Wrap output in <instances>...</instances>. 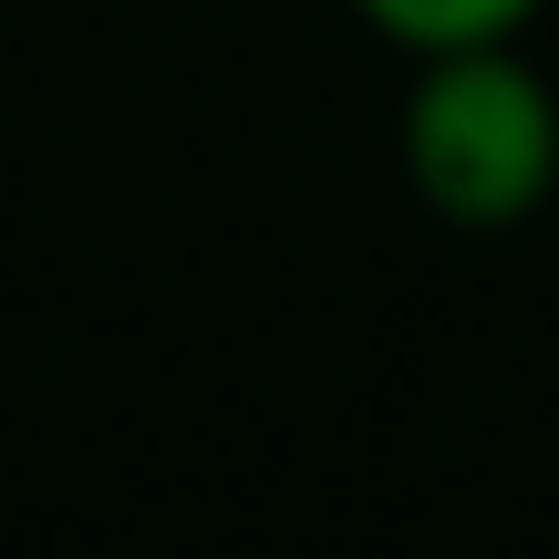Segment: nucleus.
I'll return each mask as SVG.
<instances>
[{
    "label": "nucleus",
    "instance_id": "f03ea898",
    "mask_svg": "<svg viewBox=\"0 0 559 559\" xmlns=\"http://www.w3.org/2000/svg\"><path fill=\"white\" fill-rule=\"evenodd\" d=\"M394 52H456V41H519L549 0H353Z\"/></svg>",
    "mask_w": 559,
    "mask_h": 559
},
{
    "label": "nucleus",
    "instance_id": "f257e3e1",
    "mask_svg": "<svg viewBox=\"0 0 559 559\" xmlns=\"http://www.w3.org/2000/svg\"><path fill=\"white\" fill-rule=\"evenodd\" d=\"M404 187L445 228H519L559 187V94L519 41L415 52L404 83Z\"/></svg>",
    "mask_w": 559,
    "mask_h": 559
}]
</instances>
